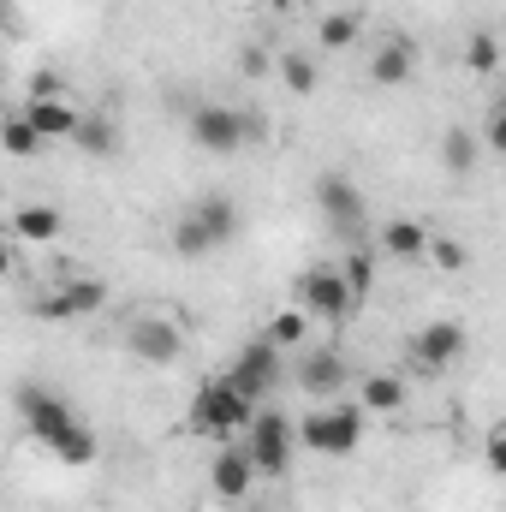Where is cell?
Here are the masks:
<instances>
[{
  "label": "cell",
  "instance_id": "obj_1",
  "mask_svg": "<svg viewBox=\"0 0 506 512\" xmlns=\"http://www.w3.org/2000/svg\"><path fill=\"white\" fill-rule=\"evenodd\" d=\"M18 417H24L30 441L48 447V459L72 465V471L96 465V453H102V447H96V429H90L60 393H48V387H24V393H18Z\"/></svg>",
  "mask_w": 506,
  "mask_h": 512
},
{
  "label": "cell",
  "instance_id": "obj_2",
  "mask_svg": "<svg viewBox=\"0 0 506 512\" xmlns=\"http://www.w3.org/2000/svg\"><path fill=\"white\" fill-rule=\"evenodd\" d=\"M256 411L239 387L227 382V376H209V382L191 393V411H185V429L191 435H203V441H245V429L256 423Z\"/></svg>",
  "mask_w": 506,
  "mask_h": 512
},
{
  "label": "cell",
  "instance_id": "obj_3",
  "mask_svg": "<svg viewBox=\"0 0 506 512\" xmlns=\"http://www.w3.org/2000/svg\"><path fill=\"white\" fill-rule=\"evenodd\" d=\"M364 417L370 411L358 399H328L310 417H298V447L304 453H322V459H352L364 447Z\"/></svg>",
  "mask_w": 506,
  "mask_h": 512
},
{
  "label": "cell",
  "instance_id": "obj_4",
  "mask_svg": "<svg viewBox=\"0 0 506 512\" xmlns=\"http://www.w3.org/2000/svg\"><path fill=\"white\" fill-rule=\"evenodd\" d=\"M292 304H298L310 322H322V328H340V322H352V310H358V292H352V280H346L340 256H334V262H310V268L298 274V286H292Z\"/></svg>",
  "mask_w": 506,
  "mask_h": 512
},
{
  "label": "cell",
  "instance_id": "obj_5",
  "mask_svg": "<svg viewBox=\"0 0 506 512\" xmlns=\"http://www.w3.org/2000/svg\"><path fill=\"white\" fill-rule=\"evenodd\" d=\"M262 137H268V120L256 108H227V102L191 108V143L209 155H239L245 143H262Z\"/></svg>",
  "mask_w": 506,
  "mask_h": 512
},
{
  "label": "cell",
  "instance_id": "obj_6",
  "mask_svg": "<svg viewBox=\"0 0 506 512\" xmlns=\"http://www.w3.org/2000/svg\"><path fill=\"white\" fill-rule=\"evenodd\" d=\"M245 453L256 459V477L262 483H286L292 477V459H298V423L274 405L256 411V423L245 429Z\"/></svg>",
  "mask_w": 506,
  "mask_h": 512
},
{
  "label": "cell",
  "instance_id": "obj_7",
  "mask_svg": "<svg viewBox=\"0 0 506 512\" xmlns=\"http://www.w3.org/2000/svg\"><path fill=\"white\" fill-rule=\"evenodd\" d=\"M221 376L239 387L251 405H268V399L286 387V352H280L268 334H256V340H245V346L233 352V364H227Z\"/></svg>",
  "mask_w": 506,
  "mask_h": 512
},
{
  "label": "cell",
  "instance_id": "obj_8",
  "mask_svg": "<svg viewBox=\"0 0 506 512\" xmlns=\"http://www.w3.org/2000/svg\"><path fill=\"white\" fill-rule=\"evenodd\" d=\"M126 352L137 364H149V370H173L179 352H185V328L173 316H161V310H143L126 328Z\"/></svg>",
  "mask_w": 506,
  "mask_h": 512
},
{
  "label": "cell",
  "instance_id": "obj_9",
  "mask_svg": "<svg viewBox=\"0 0 506 512\" xmlns=\"http://www.w3.org/2000/svg\"><path fill=\"white\" fill-rule=\"evenodd\" d=\"M346 382H352V370H346V352H334V346H304V352L292 358V387H298L304 399H316V405L340 399Z\"/></svg>",
  "mask_w": 506,
  "mask_h": 512
},
{
  "label": "cell",
  "instance_id": "obj_10",
  "mask_svg": "<svg viewBox=\"0 0 506 512\" xmlns=\"http://www.w3.org/2000/svg\"><path fill=\"white\" fill-rule=\"evenodd\" d=\"M256 459L245 453V441H221V453L209 459V495L221 501V507H245L256 495Z\"/></svg>",
  "mask_w": 506,
  "mask_h": 512
},
{
  "label": "cell",
  "instance_id": "obj_11",
  "mask_svg": "<svg viewBox=\"0 0 506 512\" xmlns=\"http://www.w3.org/2000/svg\"><path fill=\"white\" fill-rule=\"evenodd\" d=\"M316 209H322V221L328 227H340L346 239H358L364 233V191H358V179L352 173H316Z\"/></svg>",
  "mask_w": 506,
  "mask_h": 512
},
{
  "label": "cell",
  "instance_id": "obj_12",
  "mask_svg": "<svg viewBox=\"0 0 506 512\" xmlns=\"http://www.w3.org/2000/svg\"><path fill=\"white\" fill-rule=\"evenodd\" d=\"M465 346H471V334H465V322H423L417 334H411V364L417 370H429V376H441V370H453L459 358H465Z\"/></svg>",
  "mask_w": 506,
  "mask_h": 512
},
{
  "label": "cell",
  "instance_id": "obj_13",
  "mask_svg": "<svg viewBox=\"0 0 506 512\" xmlns=\"http://www.w3.org/2000/svg\"><path fill=\"white\" fill-rule=\"evenodd\" d=\"M102 304H108V286L90 280V274H78V280L42 292V298H36V316H42V322H78V316H96Z\"/></svg>",
  "mask_w": 506,
  "mask_h": 512
},
{
  "label": "cell",
  "instance_id": "obj_14",
  "mask_svg": "<svg viewBox=\"0 0 506 512\" xmlns=\"http://www.w3.org/2000/svg\"><path fill=\"white\" fill-rule=\"evenodd\" d=\"M24 108V120L42 131V143H72L78 126H84V108L60 90V96H30V102H18Z\"/></svg>",
  "mask_w": 506,
  "mask_h": 512
},
{
  "label": "cell",
  "instance_id": "obj_15",
  "mask_svg": "<svg viewBox=\"0 0 506 512\" xmlns=\"http://www.w3.org/2000/svg\"><path fill=\"white\" fill-rule=\"evenodd\" d=\"M185 209L203 221V233L215 239V251L245 233V209H239V197H227V191H209V197H197V203H185Z\"/></svg>",
  "mask_w": 506,
  "mask_h": 512
},
{
  "label": "cell",
  "instance_id": "obj_16",
  "mask_svg": "<svg viewBox=\"0 0 506 512\" xmlns=\"http://www.w3.org/2000/svg\"><path fill=\"white\" fill-rule=\"evenodd\" d=\"M429 245H435V233L423 221H411V215L381 221V239H376L381 256H393V262H429Z\"/></svg>",
  "mask_w": 506,
  "mask_h": 512
},
{
  "label": "cell",
  "instance_id": "obj_17",
  "mask_svg": "<svg viewBox=\"0 0 506 512\" xmlns=\"http://www.w3.org/2000/svg\"><path fill=\"white\" fill-rule=\"evenodd\" d=\"M411 72H417V48H411L405 36H387L376 54H370V84H381V90L411 84Z\"/></svg>",
  "mask_w": 506,
  "mask_h": 512
},
{
  "label": "cell",
  "instance_id": "obj_18",
  "mask_svg": "<svg viewBox=\"0 0 506 512\" xmlns=\"http://www.w3.org/2000/svg\"><path fill=\"white\" fill-rule=\"evenodd\" d=\"M66 233V215L54 209V203H24V209H12V239L18 245H54Z\"/></svg>",
  "mask_w": 506,
  "mask_h": 512
},
{
  "label": "cell",
  "instance_id": "obj_19",
  "mask_svg": "<svg viewBox=\"0 0 506 512\" xmlns=\"http://www.w3.org/2000/svg\"><path fill=\"white\" fill-rule=\"evenodd\" d=\"M120 143H126V137H120V120H114V114H90V108H84V126H78V137H72L78 155H90V161H114Z\"/></svg>",
  "mask_w": 506,
  "mask_h": 512
},
{
  "label": "cell",
  "instance_id": "obj_20",
  "mask_svg": "<svg viewBox=\"0 0 506 512\" xmlns=\"http://www.w3.org/2000/svg\"><path fill=\"white\" fill-rule=\"evenodd\" d=\"M477 161H483V131H471V126H447L441 131V167H447L453 179L477 173Z\"/></svg>",
  "mask_w": 506,
  "mask_h": 512
},
{
  "label": "cell",
  "instance_id": "obj_21",
  "mask_svg": "<svg viewBox=\"0 0 506 512\" xmlns=\"http://www.w3.org/2000/svg\"><path fill=\"white\" fill-rule=\"evenodd\" d=\"M358 405L370 411V417H393V411H405V382L399 376H364L358 382Z\"/></svg>",
  "mask_w": 506,
  "mask_h": 512
},
{
  "label": "cell",
  "instance_id": "obj_22",
  "mask_svg": "<svg viewBox=\"0 0 506 512\" xmlns=\"http://www.w3.org/2000/svg\"><path fill=\"white\" fill-rule=\"evenodd\" d=\"M0 143H6V155H12V161H30V155H42V149H48V143H42V131L24 120V108H12V114L0 120Z\"/></svg>",
  "mask_w": 506,
  "mask_h": 512
},
{
  "label": "cell",
  "instance_id": "obj_23",
  "mask_svg": "<svg viewBox=\"0 0 506 512\" xmlns=\"http://www.w3.org/2000/svg\"><path fill=\"white\" fill-rule=\"evenodd\" d=\"M358 36H364V12H328V18L316 24V42H322L328 54H346Z\"/></svg>",
  "mask_w": 506,
  "mask_h": 512
},
{
  "label": "cell",
  "instance_id": "obj_24",
  "mask_svg": "<svg viewBox=\"0 0 506 512\" xmlns=\"http://www.w3.org/2000/svg\"><path fill=\"white\" fill-rule=\"evenodd\" d=\"M262 334H268V340H274L280 352H304V346H310V316H304V310L292 304V310L268 316V328H262Z\"/></svg>",
  "mask_w": 506,
  "mask_h": 512
},
{
  "label": "cell",
  "instance_id": "obj_25",
  "mask_svg": "<svg viewBox=\"0 0 506 512\" xmlns=\"http://www.w3.org/2000/svg\"><path fill=\"white\" fill-rule=\"evenodd\" d=\"M173 256H185V262H203V256H215V239L203 233V221H197L191 209H179V221H173Z\"/></svg>",
  "mask_w": 506,
  "mask_h": 512
},
{
  "label": "cell",
  "instance_id": "obj_26",
  "mask_svg": "<svg viewBox=\"0 0 506 512\" xmlns=\"http://www.w3.org/2000/svg\"><path fill=\"white\" fill-rule=\"evenodd\" d=\"M376 262H381V251L376 245H352V251L340 256V268H346V280H352V292H358V304L376 292Z\"/></svg>",
  "mask_w": 506,
  "mask_h": 512
},
{
  "label": "cell",
  "instance_id": "obj_27",
  "mask_svg": "<svg viewBox=\"0 0 506 512\" xmlns=\"http://www.w3.org/2000/svg\"><path fill=\"white\" fill-rule=\"evenodd\" d=\"M274 72H280V84H286L292 96H316V60H310L304 48H286Z\"/></svg>",
  "mask_w": 506,
  "mask_h": 512
},
{
  "label": "cell",
  "instance_id": "obj_28",
  "mask_svg": "<svg viewBox=\"0 0 506 512\" xmlns=\"http://www.w3.org/2000/svg\"><path fill=\"white\" fill-rule=\"evenodd\" d=\"M465 66H471V72H501V42H495L489 30H477V36L465 42Z\"/></svg>",
  "mask_w": 506,
  "mask_h": 512
},
{
  "label": "cell",
  "instance_id": "obj_29",
  "mask_svg": "<svg viewBox=\"0 0 506 512\" xmlns=\"http://www.w3.org/2000/svg\"><path fill=\"white\" fill-rule=\"evenodd\" d=\"M465 262H471V251H465L459 239L435 233V245H429V268H441V274H465Z\"/></svg>",
  "mask_w": 506,
  "mask_h": 512
},
{
  "label": "cell",
  "instance_id": "obj_30",
  "mask_svg": "<svg viewBox=\"0 0 506 512\" xmlns=\"http://www.w3.org/2000/svg\"><path fill=\"white\" fill-rule=\"evenodd\" d=\"M274 66H280V54H268L262 42H245V48H239V72H245V78H268Z\"/></svg>",
  "mask_w": 506,
  "mask_h": 512
},
{
  "label": "cell",
  "instance_id": "obj_31",
  "mask_svg": "<svg viewBox=\"0 0 506 512\" xmlns=\"http://www.w3.org/2000/svg\"><path fill=\"white\" fill-rule=\"evenodd\" d=\"M483 149L489 155H506V96H495V108L483 120Z\"/></svg>",
  "mask_w": 506,
  "mask_h": 512
},
{
  "label": "cell",
  "instance_id": "obj_32",
  "mask_svg": "<svg viewBox=\"0 0 506 512\" xmlns=\"http://www.w3.org/2000/svg\"><path fill=\"white\" fill-rule=\"evenodd\" d=\"M483 465H489L495 477H506V423L501 429H489V441H483Z\"/></svg>",
  "mask_w": 506,
  "mask_h": 512
},
{
  "label": "cell",
  "instance_id": "obj_33",
  "mask_svg": "<svg viewBox=\"0 0 506 512\" xmlns=\"http://www.w3.org/2000/svg\"><path fill=\"white\" fill-rule=\"evenodd\" d=\"M268 6H274V12H292V6H298V0H268Z\"/></svg>",
  "mask_w": 506,
  "mask_h": 512
},
{
  "label": "cell",
  "instance_id": "obj_34",
  "mask_svg": "<svg viewBox=\"0 0 506 512\" xmlns=\"http://www.w3.org/2000/svg\"><path fill=\"white\" fill-rule=\"evenodd\" d=\"M239 512H268V507H256V501H245V507H239Z\"/></svg>",
  "mask_w": 506,
  "mask_h": 512
}]
</instances>
